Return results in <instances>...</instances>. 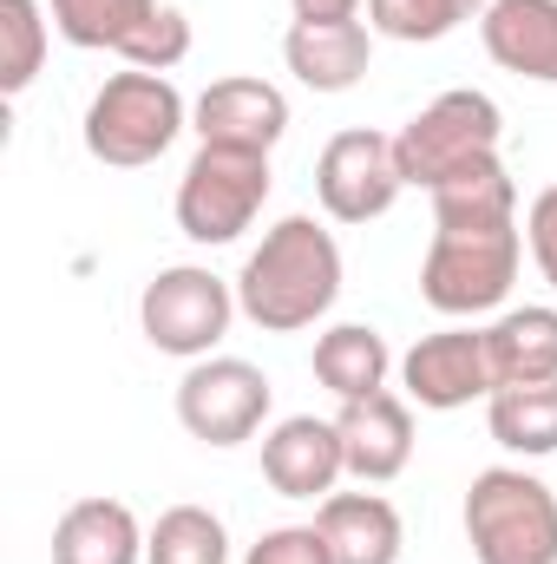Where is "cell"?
I'll list each match as a JSON object with an SVG mask.
<instances>
[{
  "instance_id": "1",
  "label": "cell",
  "mask_w": 557,
  "mask_h": 564,
  "mask_svg": "<svg viewBox=\"0 0 557 564\" xmlns=\"http://www.w3.org/2000/svg\"><path fill=\"white\" fill-rule=\"evenodd\" d=\"M335 295H341V243L315 217L270 224L263 243L250 250L243 276H237V308L270 335L315 328L335 308Z\"/></svg>"
},
{
  "instance_id": "2",
  "label": "cell",
  "mask_w": 557,
  "mask_h": 564,
  "mask_svg": "<svg viewBox=\"0 0 557 564\" xmlns=\"http://www.w3.org/2000/svg\"><path fill=\"white\" fill-rule=\"evenodd\" d=\"M518 257H525V237H518V217H499V224H433V243H426V263H419V295L433 315H485L512 295L518 282Z\"/></svg>"
},
{
  "instance_id": "3",
  "label": "cell",
  "mask_w": 557,
  "mask_h": 564,
  "mask_svg": "<svg viewBox=\"0 0 557 564\" xmlns=\"http://www.w3.org/2000/svg\"><path fill=\"white\" fill-rule=\"evenodd\" d=\"M184 126H190V106L171 86V73L125 66L86 106V151L112 171H139V164H157Z\"/></svg>"
},
{
  "instance_id": "4",
  "label": "cell",
  "mask_w": 557,
  "mask_h": 564,
  "mask_svg": "<svg viewBox=\"0 0 557 564\" xmlns=\"http://www.w3.org/2000/svg\"><path fill=\"white\" fill-rule=\"evenodd\" d=\"M466 545L479 564H557V492L525 466H485L466 486Z\"/></svg>"
},
{
  "instance_id": "5",
  "label": "cell",
  "mask_w": 557,
  "mask_h": 564,
  "mask_svg": "<svg viewBox=\"0 0 557 564\" xmlns=\"http://www.w3.org/2000/svg\"><path fill=\"white\" fill-rule=\"evenodd\" d=\"M270 151H230V144H197V158L177 177V230L204 250L237 243L263 204H270Z\"/></svg>"
},
{
  "instance_id": "6",
  "label": "cell",
  "mask_w": 557,
  "mask_h": 564,
  "mask_svg": "<svg viewBox=\"0 0 557 564\" xmlns=\"http://www.w3.org/2000/svg\"><path fill=\"white\" fill-rule=\"evenodd\" d=\"M505 139V112L492 106V93H472V86H452L439 93L433 106H419L414 119L394 132V158H401V177L433 191L446 184L452 171L492 158Z\"/></svg>"
},
{
  "instance_id": "7",
  "label": "cell",
  "mask_w": 557,
  "mask_h": 564,
  "mask_svg": "<svg viewBox=\"0 0 557 564\" xmlns=\"http://www.w3.org/2000/svg\"><path fill=\"white\" fill-rule=\"evenodd\" d=\"M237 315H243V308H237V282L210 276V270H197V263L157 270L139 295L144 341H151L157 355H177V361H204V355L230 335Z\"/></svg>"
},
{
  "instance_id": "8",
  "label": "cell",
  "mask_w": 557,
  "mask_h": 564,
  "mask_svg": "<svg viewBox=\"0 0 557 564\" xmlns=\"http://www.w3.org/2000/svg\"><path fill=\"white\" fill-rule=\"evenodd\" d=\"M270 375L237 355H204L177 381V421L204 446H243L256 426L270 421Z\"/></svg>"
},
{
  "instance_id": "9",
  "label": "cell",
  "mask_w": 557,
  "mask_h": 564,
  "mask_svg": "<svg viewBox=\"0 0 557 564\" xmlns=\"http://www.w3.org/2000/svg\"><path fill=\"white\" fill-rule=\"evenodd\" d=\"M401 191H407V177H401V158H394L387 132L348 126L315 158V197L335 224H374L401 204Z\"/></svg>"
},
{
  "instance_id": "10",
  "label": "cell",
  "mask_w": 557,
  "mask_h": 564,
  "mask_svg": "<svg viewBox=\"0 0 557 564\" xmlns=\"http://www.w3.org/2000/svg\"><path fill=\"white\" fill-rule=\"evenodd\" d=\"M401 388H407L414 408H433V414L492 401L499 375H492L485 328H439V335H419L414 348L401 355Z\"/></svg>"
},
{
  "instance_id": "11",
  "label": "cell",
  "mask_w": 557,
  "mask_h": 564,
  "mask_svg": "<svg viewBox=\"0 0 557 564\" xmlns=\"http://www.w3.org/2000/svg\"><path fill=\"white\" fill-rule=\"evenodd\" d=\"M197 144H230V151H276L288 132V99L270 79H217L190 106Z\"/></svg>"
},
{
  "instance_id": "12",
  "label": "cell",
  "mask_w": 557,
  "mask_h": 564,
  "mask_svg": "<svg viewBox=\"0 0 557 564\" xmlns=\"http://www.w3.org/2000/svg\"><path fill=\"white\" fill-rule=\"evenodd\" d=\"M335 433H341V459L361 486H387L414 459V408L387 388L368 394V401H341Z\"/></svg>"
},
{
  "instance_id": "13",
  "label": "cell",
  "mask_w": 557,
  "mask_h": 564,
  "mask_svg": "<svg viewBox=\"0 0 557 564\" xmlns=\"http://www.w3.org/2000/svg\"><path fill=\"white\" fill-rule=\"evenodd\" d=\"M348 473L341 459V433L335 421H315V414H288L263 433V479L276 486L282 499H328L335 479Z\"/></svg>"
},
{
  "instance_id": "14",
  "label": "cell",
  "mask_w": 557,
  "mask_h": 564,
  "mask_svg": "<svg viewBox=\"0 0 557 564\" xmlns=\"http://www.w3.org/2000/svg\"><path fill=\"white\" fill-rule=\"evenodd\" d=\"M282 59L308 93H348L368 79L374 33L361 20H295L282 40Z\"/></svg>"
},
{
  "instance_id": "15",
  "label": "cell",
  "mask_w": 557,
  "mask_h": 564,
  "mask_svg": "<svg viewBox=\"0 0 557 564\" xmlns=\"http://www.w3.org/2000/svg\"><path fill=\"white\" fill-rule=\"evenodd\" d=\"M315 532L335 564H401L407 525L381 492H328L315 506Z\"/></svg>"
},
{
  "instance_id": "16",
  "label": "cell",
  "mask_w": 557,
  "mask_h": 564,
  "mask_svg": "<svg viewBox=\"0 0 557 564\" xmlns=\"http://www.w3.org/2000/svg\"><path fill=\"white\" fill-rule=\"evenodd\" d=\"M479 40L492 66L557 86V0H492L479 20Z\"/></svg>"
},
{
  "instance_id": "17",
  "label": "cell",
  "mask_w": 557,
  "mask_h": 564,
  "mask_svg": "<svg viewBox=\"0 0 557 564\" xmlns=\"http://www.w3.org/2000/svg\"><path fill=\"white\" fill-rule=\"evenodd\" d=\"M53 564H144V532L125 499H79L53 525Z\"/></svg>"
},
{
  "instance_id": "18",
  "label": "cell",
  "mask_w": 557,
  "mask_h": 564,
  "mask_svg": "<svg viewBox=\"0 0 557 564\" xmlns=\"http://www.w3.org/2000/svg\"><path fill=\"white\" fill-rule=\"evenodd\" d=\"M394 375V355H387V335L368 328V322H335L328 335H315V381L335 394V401H368L381 394Z\"/></svg>"
},
{
  "instance_id": "19",
  "label": "cell",
  "mask_w": 557,
  "mask_h": 564,
  "mask_svg": "<svg viewBox=\"0 0 557 564\" xmlns=\"http://www.w3.org/2000/svg\"><path fill=\"white\" fill-rule=\"evenodd\" d=\"M485 348H492L499 388H512V381H557V308L551 302L505 308L485 328Z\"/></svg>"
},
{
  "instance_id": "20",
  "label": "cell",
  "mask_w": 557,
  "mask_h": 564,
  "mask_svg": "<svg viewBox=\"0 0 557 564\" xmlns=\"http://www.w3.org/2000/svg\"><path fill=\"white\" fill-rule=\"evenodd\" d=\"M485 426H492V440H499L505 453L551 459L557 453V381H512V388H492Z\"/></svg>"
},
{
  "instance_id": "21",
  "label": "cell",
  "mask_w": 557,
  "mask_h": 564,
  "mask_svg": "<svg viewBox=\"0 0 557 564\" xmlns=\"http://www.w3.org/2000/svg\"><path fill=\"white\" fill-rule=\"evenodd\" d=\"M53 26L66 46H86V53H119L139 40L144 26L157 20V0H46Z\"/></svg>"
},
{
  "instance_id": "22",
  "label": "cell",
  "mask_w": 557,
  "mask_h": 564,
  "mask_svg": "<svg viewBox=\"0 0 557 564\" xmlns=\"http://www.w3.org/2000/svg\"><path fill=\"white\" fill-rule=\"evenodd\" d=\"M426 197H433V224H499V217H518V184L499 164V151L466 164V171H452Z\"/></svg>"
},
{
  "instance_id": "23",
  "label": "cell",
  "mask_w": 557,
  "mask_h": 564,
  "mask_svg": "<svg viewBox=\"0 0 557 564\" xmlns=\"http://www.w3.org/2000/svg\"><path fill=\"white\" fill-rule=\"evenodd\" d=\"M144 564H230V532L204 506H171L144 532Z\"/></svg>"
},
{
  "instance_id": "24",
  "label": "cell",
  "mask_w": 557,
  "mask_h": 564,
  "mask_svg": "<svg viewBox=\"0 0 557 564\" xmlns=\"http://www.w3.org/2000/svg\"><path fill=\"white\" fill-rule=\"evenodd\" d=\"M485 7L492 0H368V26L387 33V40L426 46V40L459 33L466 20H485Z\"/></svg>"
},
{
  "instance_id": "25",
  "label": "cell",
  "mask_w": 557,
  "mask_h": 564,
  "mask_svg": "<svg viewBox=\"0 0 557 564\" xmlns=\"http://www.w3.org/2000/svg\"><path fill=\"white\" fill-rule=\"evenodd\" d=\"M46 59V13L40 0H0V93H26Z\"/></svg>"
},
{
  "instance_id": "26",
  "label": "cell",
  "mask_w": 557,
  "mask_h": 564,
  "mask_svg": "<svg viewBox=\"0 0 557 564\" xmlns=\"http://www.w3.org/2000/svg\"><path fill=\"white\" fill-rule=\"evenodd\" d=\"M184 53H190V20H184L177 7H157V20L144 26L132 46H125V66H144V73H171Z\"/></svg>"
},
{
  "instance_id": "27",
  "label": "cell",
  "mask_w": 557,
  "mask_h": 564,
  "mask_svg": "<svg viewBox=\"0 0 557 564\" xmlns=\"http://www.w3.org/2000/svg\"><path fill=\"white\" fill-rule=\"evenodd\" d=\"M243 564H335V558H328V545H321L315 525H276V532H263L250 545Z\"/></svg>"
},
{
  "instance_id": "28",
  "label": "cell",
  "mask_w": 557,
  "mask_h": 564,
  "mask_svg": "<svg viewBox=\"0 0 557 564\" xmlns=\"http://www.w3.org/2000/svg\"><path fill=\"white\" fill-rule=\"evenodd\" d=\"M525 243H532L538 276L557 289V184H545V191L532 197V210H525Z\"/></svg>"
},
{
  "instance_id": "29",
  "label": "cell",
  "mask_w": 557,
  "mask_h": 564,
  "mask_svg": "<svg viewBox=\"0 0 557 564\" xmlns=\"http://www.w3.org/2000/svg\"><path fill=\"white\" fill-rule=\"evenodd\" d=\"M295 20H361V0H288Z\"/></svg>"
}]
</instances>
